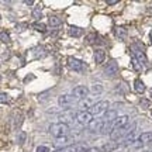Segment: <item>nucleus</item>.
Listing matches in <instances>:
<instances>
[{"label": "nucleus", "mask_w": 152, "mask_h": 152, "mask_svg": "<svg viewBox=\"0 0 152 152\" xmlns=\"http://www.w3.org/2000/svg\"><path fill=\"white\" fill-rule=\"evenodd\" d=\"M41 14H42V7H41V6L34 7V9H33V17H34V18L39 20V18H41Z\"/></svg>", "instance_id": "nucleus-25"}, {"label": "nucleus", "mask_w": 152, "mask_h": 152, "mask_svg": "<svg viewBox=\"0 0 152 152\" xmlns=\"http://www.w3.org/2000/svg\"><path fill=\"white\" fill-rule=\"evenodd\" d=\"M68 33H69V35L71 37H80L82 34H83V30H82L80 27H77V26H69V28H68Z\"/></svg>", "instance_id": "nucleus-19"}, {"label": "nucleus", "mask_w": 152, "mask_h": 152, "mask_svg": "<svg viewBox=\"0 0 152 152\" xmlns=\"http://www.w3.org/2000/svg\"><path fill=\"white\" fill-rule=\"evenodd\" d=\"M34 79V76H27L26 79H24V82H28V80H33Z\"/></svg>", "instance_id": "nucleus-38"}, {"label": "nucleus", "mask_w": 152, "mask_h": 152, "mask_svg": "<svg viewBox=\"0 0 152 152\" xmlns=\"http://www.w3.org/2000/svg\"><path fill=\"white\" fill-rule=\"evenodd\" d=\"M117 3H118L117 0H107V4L109 6H114V4H117Z\"/></svg>", "instance_id": "nucleus-36"}, {"label": "nucleus", "mask_w": 152, "mask_h": 152, "mask_svg": "<svg viewBox=\"0 0 152 152\" xmlns=\"http://www.w3.org/2000/svg\"><path fill=\"white\" fill-rule=\"evenodd\" d=\"M137 130V123H132V124H128L124 128H114L110 134V138L111 141H120L121 138H125L127 135H130L132 131Z\"/></svg>", "instance_id": "nucleus-2"}, {"label": "nucleus", "mask_w": 152, "mask_h": 152, "mask_svg": "<svg viewBox=\"0 0 152 152\" xmlns=\"http://www.w3.org/2000/svg\"><path fill=\"white\" fill-rule=\"evenodd\" d=\"M141 152H149V151H141Z\"/></svg>", "instance_id": "nucleus-41"}, {"label": "nucleus", "mask_w": 152, "mask_h": 152, "mask_svg": "<svg viewBox=\"0 0 152 152\" xmlns=\"http://www.w3.org/2000/svg\"><path fill=\"white\" fill-rule=\"evenodd\" d=\"M89 148L85 145V144H72V145H68L66 148L61 149L62 152H87Z\"/></svg>", "instance_id": "nucleus-13"}, {"label": "nucleus", "mask_w": 152, "mask_h": 152, "mask_svg": "<svg viewBox=\"0 0 152 152\" xmlns=\"http://www.w3.org/2000/svg\"><path fill=\"white\" fill-rule=\"evenodd\" d=\"M104 124H106V121L103 120V117H100V118H94L90 123V124L87 125V128L93 132H99V131H103L104 128Z\"/></svg>", "instance_id": "nucleus-11"}, {"label": "nucleus", "mask_w": 152, "mask_h": 152, "mask_svg": "<svg viewBox=\"0 0 152 152\" xmlns=\"http://www.w3.org/2000/svg\"><path fill=\"white\" fill-rule=\"evenodd\" d=\"M87 152H103L102 151V148H90V149H87Z\"/></svg>", "instance_id": "nucleus-35"}, {"label": "nucleus", "mask_w": 152, "mask_h": 152, "mask_svg": "<svg viewBox=\"0 0 152 152\" xmlns=\"http://www.w3.org/2000/svg\"><path fill=\"white\" fill-rule=\"evenodd\" d=\"M152 142V132L151 131H145V132H142L141 135L138 137V140H137V144H134V147L135 148H140L142 145H147Z\"/></svg>", "instance_id": "nucleus-10"}, {"label": "nucleus", "mask_w": 152, "mask_h": 152, "mask_svg": "<svg viewBox=\"0 0 152 152\" xmlns=\"http://www.w3.org/2000/svg\"><path fill=\"white\" fill-rule=\"evenodd\" d=\"M93 120L94 118H93V115L89 111H79L77 115H76V123L79 125H82V127H87Z\"/></svg>", "instance_id": "nucleus-6"}, {"label": "nucleus", "mask_w": 152, "mask_h": 152, "mask_svg": "<svg viewBox=\"0 0 152 152\" xmlns=\"http://www.w3.org/2000/svg\"><path fill=\"white\" fill-rule=\"evenodd\" d=\"M151 97H152V89H151Z\"/></svg>", "instance_id": "nucleus-40"}, {"label": "nucleus", "mask_w": 152, "mask_h": 152, "mask_svg": "<svg viewBox=\"0 0 152 152\" xmlns=\"http://www.w3.org/2000/svg\"><path fill=\"white\" fill-rule=\"evenodd\" d=\"M75 96L72 94H61L58 97V104L61 107H72L75 106Z\"/></svg>", "instance_id": "nucleus-8"}, {"label": "nucleus", "mask_w": 152, "mask_h": 152, "mask_svg": "<svg viewBox=\"0 0 152 152\" xmlns=\"http://www.w3.org/2000/svg\"><path fill=\"white\" fill-rule=\"evenodd\" d=\"M76 115H77V113H75L73 110H65L64 113H61L59 115H58V120H59V123H68V121H75Z\"/></svg>", "instance_id": "nucleus-12"}, {"label": "nucleus", "mask_w": 152, "mask_h": 152, "mask_svg": "<svg viewBox=\"0 0 152 152\" xmlns=\"http://www.w3.org/2000/svg\"><path fill=\"white\" fill-rule=\"evenodd\" d=\"M134 90H135L137 93L142 94V93L147 90V87H145V83H144L141 79H135V80H134Z\"/></svg>", "instance_id": "nucleus-20"}, {"label": "nucleus", "mask_w": 152, "mask_h": 152, "mask_svg": "<svg viewBox=\"0 0 152 152\" xmlns=\"http://www.w3.org/2000/svg\"><path fill=\"white\" fill-rule=\"evenodd\" d=\"M31 28H34L38 33H45V31H47V26H45L44 23H39V21L33 23V24H31Z\"/></svg>", "instance_id": "nucleus-23"}, {"label": "nucleus", "mask_w": 152, "mask_h": 152, "mask_svg": "<svg viewBox=\"0 0 152 152\" xmlns=\"http://www.w3.org/2000/svg\"><path fill=\"white\" fill-rule=\"evenodd\" d=\"M69 142V138L68 137H64V138H55V142H54V147L56 148V149H64V148H66Z\"/></svg>", "instance_id": "nucleus-18"}, {"label": "nucleus", "mask_w": 152, "mask_h": 152, "mask_svg": "<svg viewBox=\"0 0 152 152\" xmlns=\"http://www.w3.org/2000/svg\"><path fill=\"white\" fill-rule=\"evenodd\" d=\"M92 92L100 94V93L103 92V86H102L100 83H96V85H93V86H92Z\"/></svg>", "instance_id": "nucleus-29"}, {"label": "nucleus", "mask_w": 152, "mask_h": 152, "mask_svg": "<svg viewBox=\"0 0 152 152\" xmlns=\"http://www.w3.org/2000/svg\"><path fill=\"white\" fill-rule=\"evenodd\" d=\"M140 104L142 106V109H148V107H149V100H147V99H141V100H140Z\"/></svg>", "instance_id": "nucleus-31"}, {"label": "nucleus", "mask_w": 152, "mask_h": 152, "mask_svg": "<svg viewBox=\"0 0 152 152\" xmlns=\"http://www.w3.org/2000/svg\"><path fill=\"white\" fill-rule=\"evenodd\" d=\"M110 107V103L106 102V100H102V102H97V103L93 106L90 110H87L92 115H100V114H104Z\"/></svg>", "instance_id": "nucleus-4"}, {"label": "nucleus", "mask_w": 152, "mask_h": 152, "mask_svg": "<svg viewBox=\"0 0 152 152\" xmlns=\"http://www.w3.org/2000/svg\"><path fill=\"white\" fill-rule=\"evenodd\" d=\"M118 118L117 117V111L115 110H107L106 113L103 114V120L106 121V123H113V121H115V120Z\"/></svg>", "instance_id": "nucleus-17"}, {"label": "nucleus", "mask_w": 152, "mask_h": 152, "mask_svg": "<svg viewBox=\"0 0 152 152\" xmlns=\"http://www.w3.org/2000/svg\"><path fill=\"white\" fill-rule=\"evenodd\" d=\"M115 33H117V35H118L120 38H123V39H124V38L127 37V30H125L124 27H118Z\"/></svg>", "instance_id": "nucleus-27"}, {"label": "nucleus", "mask_w": 152, "mask_h": 152, "mask_svg": "<svg viewBox=\"0 0 152 152\" xmlns=\"http://www.w3.org/2000/svg\"><path fill=\"white\" fill-rule=\"evenodd\" d=\"M68 66L75 72H83L86 69V64H85L83 61L77 59V58H73V56H69V58H68Z\"/></svg>", "instance_id": "nucleus-7"}, {"label": "nucleus", "mask_w": 152, "mask_h": 152, "mask_svg": "<svg viewBox=\"0 0 152 152\" xmlns=\"http://www.w3.org/2000/svg\"><path fill=\"white\" fill-rule=\"evenodd\" d=\"M103 73L106 77H115V76L118 75V65H117V62L115 61H110L109 64H106L103 68Z\"/></svg>", "instance_id": "nucleus-5"}, {"label": "nucleus", "mask_w": 152, "mask_h": 152, "mask_svg": "<svg viewBox=\"0 0 152 152\" xmlns=\"http://www.w3.org/2000/svg\"><path fill=\"white\" fill-rule=\"evenodd\" d=\"M131 64H132V69H134V71L140 72L142 69V65L138 62V59H137V58H134V56L131 58Z\"/></svg>", "instance_id": "nucleus-26"}, {"label": "nucleus", "mask_w": 152, "mask_h": 152, "mask_svg": "<svg viewBox=\"0 0 152 152\" xmlns=\"http://www.w3.org/2000/svg\"><path fill=\"white\" fill-rule=\"evenodd\" d=\"M0 35H1V41H3L4 44L10 41V37H9V34L6 33V31H1V34H0Z\"/></svg>", "instance_id": "nucleus-30"}, {"label": "nucleus", "mask_w": 152, "mask_h": 152, "mask_svg": "<svg viewBox=\"0 0 152 152\" xmlns=\"http://www.w3.org/2000/svg\"><path fill=\"white\" fill-rule=\"evenodd\" d=\"M48 23H49V26H51V27H58V26L62 24V20H61L59 17H56V16H51L48 18Z\"/></svg>", "instance_id": "nucleus-24"}, {"label": "nucleus", "mask_w": 152, "mask_h": 152, "mask_svg": "<svg viewBox=\"0 0 152 152\" xmlns=\"http://www.w3.org/2000/svg\"><path fill=\"white\" fill-rule=\"evenodd\" d=\"M130 124V117L128 115H120L114 123V128H124Z\"/></svg>", "instance_id": "nucleus-15"}, {"label": "nucleus", "mask_w": 152, "mask_h": 152, "mask_svg": "<svg viewBox=\"0 0 152 152\" xmlns=\"http://www.w3.org/2000/svg\"><path fill=\"white\" fill-rule=\"evenodd\" d=\"M87 94H89V89H87L86 86H83V85L75 86L73 89H72V96H75V97L79 99V100H83V99H86Z\"/></svg>", "instance_id": "nucleus-9"}, {"label": "nucleus", "mask_w": 152, "mask_h": 152, "mask_svg": "<svg viewBox=\"0 0 152 152\" xmlns=\"http://www.w3.org/2000/svg\"><path fill=\"white\" fill-rule=\"evenodd\" d=\"M94 38H96V34H89V35L86 37L87 44H93L94 42Z\"/></svg>", "instance_id": "nucleus-32"}, {"label": "nucleus", "mask_w": 152, "mask_h": 152, "mask_svg": "<svg viewBox=\"0 0 152 152\" xmlns=\"http://www.w3.org/2000/svg\"><path fill=\"white\" fill-rule=\"evenodd\" d=\"M131 51H132V56L137 58L142 66L148 65V59H147V55H145V45L144 44L140 42V41H135L131 45Z\"/></svg>", "instance_id": "nucleus-1"}, {"label": "nucleus", "mask_w": 152, "mask_h": 152, "mask_svg": "<svg viewBox=\"0 0 152 152\" xmlns=\"http://www.w3.org/2000/svg\"><path fill=\"white\" fill-rule=\"evenodd\" d=\"M137 135H138V130H135V131H132L130 135H127L124 138V141L120 144V147H128V145H131L132 142H137L135 140H137Z\"/></svg>", "instance_id": "nucleus-16"}, {"label": "nucleus", "mask_w": 152, "mask_h": 152, "mask_svg": "<svg viewBox=\"0 0 152 152\" xmlns=\"http://www.w3.org/2000/svg\"><path fill=\"white\" fill-rule=\"evenodd\" d=\"M104 59H106L104 49H96V51H94V62H96V64H103Z\"/></svg>", "instance_id": "nucleus-22"}, {"label": "nucleus", "mask_w": 152, "mask_h": 152, "mask_svg": "<svg viewBox=\"0 0 152 152\" xmlns=\"http://www.w3.org/2000/svg\"><path fill=\"white\" fill-rule=\"evenodd\" d=\"M37 152H49V148L45 145H39V147H37Z\"/></svg>", "instance_id": "nucleus-34"}, {"label": "nucleus", "mask_w": 152, "mask_h": 152, "mask_svg": "<svg viewBox=\"0 0 152 152\" xmlns=\"http://www.w3.org/2000/svg\"><path fill=\"white\" fill-rule=\"evenodd\" d=\"M0 102L3 104H6L7 102H9V94L7 93H1V99H0Z\"/></svg>", "instance_id": "nucleus-33"}, {"label": "nucleus", "mask_w": 152, "mask_h": 152, "mask_svg": "<svg viewBox=\"0 0 152 152\" xmlns=\"http://www.w3.org/2000/svg\"><path fill=\"white\" fill-rule=\"evenodd\" d=\"M26 138H27V134H26L24 131H20V132H18V137H17V142H18V144H24Z\"/></svg>", "instance_id": "nucleus-28"}, {"label": "nucleus", "mask_w": 152, "mask_h": 152, "mask_svg": "<svg viewBox=\"0 0 152 152\" xmlns=\"http://www.w3.org/2000/svg\"><path fill=\"white\" fill-rule=\"evenodd\" d=\"M117 148H120V144L111 141V142H106L103 147H102V151L103 152H113V151H115Z\"/></svg>", "instance_id": "nucleus-21"}, {"label": "nucleus", "mask_w": 152, "mask_h": 152, "mask_svg": "<svg viewBox=\"0 0 152 152\" xmlns=\"http://www.w3.org/2000/svg\"><path fill=\"white\" fill-rule=\"evenodd\" d=\"M24 3H26V4H27V6H31V4H34V1H33V0H26Z\"/></svg>", "instance_id": "nucleus-37"}, {"label": "nucleus", "mask_w": 152, "mask_h": 152, "mask_svg": "<svg viewBox=\"0 0 152 152\" xmlns=\"http://www.w3.org/2000/svg\"><path fill=\"white\" fill-rule=\"evenodd\" d=\"M49 132L55 138H64V137H66L71 132V128L65 123H55V124L49 125Z\"/></svg>", "instance_id": "nucleus-3"}, {"label": "nucleus", "mask_w": 152, "mask_h": 152, "mask_svg": "<svg viewBox=\"0 0 152 152\" xmlns=\"http://www.w3.org/2000/svg\"><path fill=\"white\" fill-rule=\"evenodd\" d=\"M149 38H151V44H152V33L149 34Z\"/></svg>", "instance_id": "nucleus-39"}, {"label": "nucleus", "mask_w": 152, "mask_h": 152, "mask_svg": "<svg viewBox=\"0 0 152 152\" xmlns=\"http://www.w3.org/2000/svg\"><path fill=\"white\" fill-rule=\"evenodd\" d=\"M94 99L92 97H86L83 99V100H80L79 102V109H82V111H87V110H90L94 106Z\"/></svg>", "instance_id": "nucleus-14"}]
</instances>
